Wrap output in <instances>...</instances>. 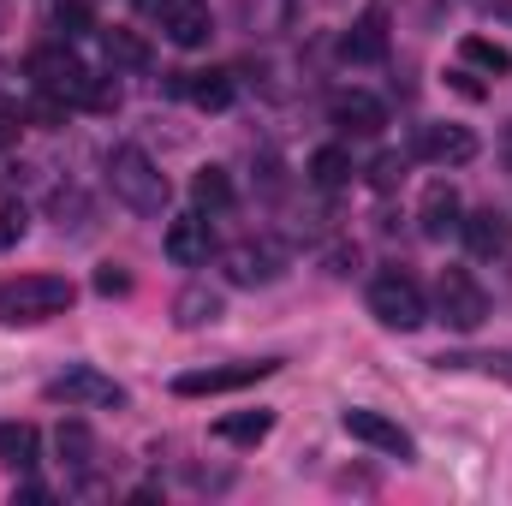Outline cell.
I'll return each instance as SVG.
<instances>
[{
    "label": "cell",
    "instance_id": "2e32d148",
    "mask_svg": "<svg viewBox=\"0 0 512 506\" xmlns=\"http://www.w3.org/2000/svg\"><path fill=\"white\" fill-rule=\"evenodd\" d=\"M340 54H346V60H358V66L382 60V54H387V18H382V12H364V18H358V24L346 30Z\"/></svg>",
    "mask_w": 512,
    "mask_h": 506
},
{
    "label": "cell",
    "instance_id": "9a60e30c",
    "mask_svg": "<svg viewBox=\"0 0 512 506\" xmlns=\"http://www.w3.org/2000/svg\"><path fill=\"white\" fill-rule=\"evenodd\" d=\"M459 233H465V245H471L477 256H501L507 239H512V227H507L501 209H471V215L459 221Z\"/></svg>",
    "mask_w": 512,
    "mask_h": 506
},
{
    "label": "cell",
    "instance_id": "5bb4252c",
    "mask_svg": "<svg viewBox=\"0 0 512 506\" xmlns=\"http://www.w3.org/2000/svg\"><path fill=\"white\" fill-rule=\"evenodd\" d=\"M334 126L358 131V137H376L387 126V108L376 96H364V90H346V96H334Z\"/></svg>",
    "mask_w": 512,
    "mask_h": 506
},
{
    "label": "cell",
    "instance_id": "484cf974",
    "mask_svg": "<svg viewBox=\"0 0 512 506\" xmlns=\"http://www.w3.org/2000/svg\"><path fill=\"white\" fill-rule=\"evenodd\" d=\"M441 370H489V376L512 381V352H459V358H435Z\"/></svg>",
    "mask_w": 512,
    "mask_h": 506
},
{
    "label": "cell",
    "instance_id": "d4e9b609",
    "mask_svg": "<svg viewBox=\"0 0 512 506\" xmlns=\"http://www.w3.org/2000/svg\"><path fill=\"white\" fill-rule=\"evenodd\" d=\"M102 48H108V60H114V66H126V72L149 66V42H143L137 30H102Z\"/></svg>",
    "mask_w": 512,
    "mask_h": 506
},
{
    "label": "cell",
    "instance_id": "8992f818",
    "mask_svg": "<svg viewBox=\"0 0 512 506\" xmlns=\"http://www.w3.org/2000/svg\"><path fill=\"white\" fill-rule=\"evenodd\" d=\"M42 393L54 405H72V411H120L126 405V387L114 376H102V370H90V364H72L66 376H54Z\"/></svg>",
    "mask_w": 512,
    "mask_h": 506
},
{
    "label": "cell",
    "instance_id": "4316f807",
    "mask_svg": "<svg viewBox=\"0 0 512 506\" xmlns=\"http://www.w3.org/2000/svg\"><path fill=\"white\" fill-rule=\"evenodd\" d=\"M54 30H60V36L72 42V36L96 30V18H90V6H84V0H60V6H54Z\"/></svg>",
    "mask_w": 512,
    "mask_h": 506
},
{
    "label": "cell",
    "instance_id": "e0dca14e",
    "mask_svg": "<svg viewBox=\"0 0 512 506\" xmlns=\"http://www.w3.org/2000/svg\"><path fill=\"white\" fill-rule=\"evenodd\" d=\"M36 459H42V429L36 423H0V465L30 471Z\"/></svg>",
    "mask_w": 512,
    "mask_h": 506
},
{
    "label": "cell",
    "instance_id": "1f68e13d",
    "mask_svg": "<svg viewBox=\"0 0 512 506\" xmlns=\"http://www.w3.org/2000/svg\"><path fill=\"white\" fill-rule=\"evenodd\" d=\"M96 292H102V298L131 292V274H126V268H114V262H108V268H96Z\"/></svg>",
    "mask_w": 512,
    "mask_h": 506
},
{
    "label": "cell",
    "instance_id": "4fadbf2b",
    "mask_svg": "<svg viewBox=\"0 0 512 506\" xmlns=\"http://www.w3.org/2000/svg\"><path fill=\"white\" fill-rule=\"evenodd\" d=\"M417 221H423V239H447V233H459V221H465V203H459V191H453L447 179H435V185L423 191V209H417Z\"/></svg>",
    "mask_w": 512,
    "mask_h": 506
},
{
    "label": "cell",
    "instance_id": "f1b7e54d",
    "mask_svg": "<svg viewBox=\"0 0 512 506\" xmlns=\"http://www.w3.org/2000/svg\"><path fill=\"white\" fill-rule=\"evenodd\" d=\"M405 179V155H376V167H370V185L376 191H393Z\"/></svg>",
    "mask_w": 512,
    "mask_h": 506
},
{
    "label": "cell",
    "instance_id": "4dcf8cb0",
    "mask_svg": "<svg viewBox=\"0 0 512 506\" xmlns=\"http://www.w3.org/2000/svg\"><path fill=\"white\" fill-rule=\"evenodd\" d=\"M18 131H24V108H18L12 96H0V149L18 143Z\"/></svg>",
    "mask_w": 512,
    "mask_h": 506
},
{
    "label": "cell",
    "instance_id": "52a82bcc",
    "mask_svg": "<svg viewBox=\"0 0 512 506\" xmlns=\"http://www.w3.org/2000/svg\"><path fill=\"white\" fill-rule=\"evenodd\" d=\"M280 370V358H256V364H221V370H185V376H173V393L179 399H209V393H239V387H251V381L274 376Z\"/></svg>",
    "mask_w": 512,
    "mask_h": 506
},
{
    "label": "cell",
    "instance_id": "ffe728a7",
    "mask_svg": "<svg viewBox=\"0 0 512 506\" xmlns=\"http://www.w3.org/2000/svg\"><path fill=\"white\" fill-rule=\"evenodd\" d=\"M215 316H221V292H215V286H185V292L173 298V322H179L185 334H191V328H209Z\"/></svg>",
    "mask_w": 512,
    "mask_h": 506
},
{
    "label": "cell",
    "instance_id": "603a6c76",
    "mask_svg": "<svg viewBox=\"0 0 512 506\" xmlns=\"http://www.w3.org/2000/svg\"><path fill=\"white\" fill-rule=\"evenodd\" d=\"M54 447H60V459H66L72 471H84V465L96 459V435H90V423H78V417H66V423L54 429Z\"/></svg>",
    "mask_w": 512,
    "mask_h": 506
},
{
    "label": "cell",
    "instance_id": "44dd1931",
    "mask_svg": "<svg viewBox=\"0 0 512 506\" xmlns=\"http://www.w3.org/2000/svg\"><path fill=\"white\" fill-rule=\"evenodd\" d=\"M352 173H358V167H352V155H346L340 143H328V149H316V155H310V179H316L322 191H340V185H352Z\"/></svg>",
    "mask_w": 512,
    "mask_h": 506
},
{
    "label": "cell",
    "instance_id": "ac0fdd59",
    "mask_svg": "<svg viewBox=\"0 0 512 506\" xmlns=\"http://www.w3.org/2000/svg\"><path fill=\"white\" fill-rule=\"evenodd\" d=\"M268 429H274V411H233V417H215V441H227V447H256V441H268Z\"/></svg>",
    "mask_w": 512,
    "mask_h": 506
},
{
    "label": "cell",
    "instance_id": "3957f363",
    "mask_svg": "<svg viewBox=\"0 0 512 506\" xmlns=\"http://www.w3.org/2000/svg\"><path fill=\"white\" fill-rule=\"evenodd\" d=\"M370 316L393 328V334H417L423 322H429V298H423V286L411 280V274H399V268H382L376 280H370Z\"/></svg>",
    "mask_w": 512,
    "mask_h": 506
},
{
    "label": "cell",
    "instance_id": "8fae6325",
    "mask_svg": "<svg viewBox=\"0 0 512 506\" xmlns=\"http://www.w3.org/2000/svg\"><path fill=\"white\" fill-rule=\"evenodd\" d=\"M417 155L423 161H435V167H465V161H477V131L471 126H423L417 131Z\"/></svg>",
    "mask_w": 512,
    "mask_h": 506
},
{
    "label": "cell",
    "instance_id": "7402d4cb",
    "mask_svg": "<svg viewBox=\"0 0 512 506\" xmlns=\"http://www.w3.org/2000/svg\"><path fill=\"white\" fill-rule=\"evenodd\" d=\"M191 203H197L203 215H209V209H227V203H233V173H227V167H197Z\"/></svg>",
    "mask_w": 512,
    "mask_h": 506
},
{
    "label": "cell",
    "instance_id": "6da1fadb",
    "mask_svg": "<svg viewBox=\"0 0 512 506\" xmlns=\"http://www.w3.org/2000/svg\"><path fill=\"white\" fill-rule=\"evenodd\" d=\"M72 298H78V286L66 274H18V280H0V322L6 328L48 322V316H66Z\"/></svg>",
    "mask_w": 512,
    "mask_h": 506
},
{
    "label": "cell",
    "instance_id": "ba28073f",
    "mask_svg": "<svg viewBox=\"0 0 512 506\" xmlns=\"http://www.w3.org/2000/svg\"><path fill=\"white\" fill-rule=\"evenodd\" d=\"M143 12L161 18V30H167L173 48H203L215 36V12L203 0H143Z\"/></svg>",
    "mask_w": 512,
    "mask_h": 506
},
{
    "label": "cell",
    "instance_id": "f546056e",
    "mask_svg": "<svg viewBox=\"0 0 512 506\" xmlns=\"http://www.w3.org/2000/svg\"><path fill=\"white\" fill-rule=\"evenodd\" d=\"M84 108L114 114V108H120V84H114V78H96V84H90V96H84Z\"/></svg>",
    "mask_w": 512,
    "mask_h": 506
},
{
    "label": "cell",
    "instance_id": "5b68a950",
    "mask_svg": "<svg viewBox=\"0 0 512 506\" xmlns=\"http://www.w3.org/2000/svg\"><path fill=\"white\" fill-rule=\"evenodd\" d=\"M435 316H441L453 334H477L483 316H489V292H483L465 268H441V280H435Z\"/></svg>",
    "mask_w": 512,
    "mask_h": 506
},
{
    "label": "cell",
    "instance_id": "277c9868",
    "mask_svg": "<svg viewBox=\"0 0 512 506\" xmlns=\"http://www.w3.org/2000/svg\"><path fill=\"white\" fill-rule=\"evenodd\" d=\"M30 78H36L42 96H54V102H66V108H84V96H90V84H96V72H90L72 48H60V42L30 54Z\"/></svg>",
    "mask_w": 512,
    "mask_h": 506
},
{
    "label": "cell",
    "instance_id": "83f0119b",
    "mask_svg": "<svg viewBox=\"0 0 512 506\" xmlns=\"http://www.w3.org/2000/svg\"><path fill=\"white\" fill-rule=\"evenodd\" d=\"M24 233H30V209L6 197V203H0V251H12V245H18Z\"/></svg>",
    "mask_w": 512,
    "mask_h": 506
},
{
    "label": "cell",
    "instance_id": "7a4b0ae2",
    "mask_svg": "<svg viewBox=\"0 0 512 506\" xmlns=\"http://www.w3.org/2000/svg\"><path fill=\"white\" fill-rule=\"evenodd\" d=\"M108 185H114V197L137 209V215H161L167 203H173V185H167V173L143 155V149H114L108 155Z\"/></svg>",
    "mask_w": 512,
    "mask_h": 506
},
{
    "label": "cell",
    "instance_id": "d6986e66",
    "mask_svg": "<svg viewBox=\"0 0 512 506\" xmlns=\"http://www.w3.org/2000/svg\"><path fill=\"white\" fill-rule=\"evenodd\" d=\"M185 96L203 108V114H221V108H233V72H185Z\"/></svg>",
    "mask_w": 512,
    "mask_h": 506
},
{
    "label": "cell",
    "instance_id": "7c38bea8",
    "mask_svg": "<svg viewBox=\"0 0 512 506\" xmlns=\"http://www.w3.org/2000/svg\"><path fill=\"white\" fill-rule=\"evenodd\" d=\"M280 268H286V251L268 245V239L227 251V280H233V286H268V280H280Z\"/></svg>",
    "mask_w": 512,
    "mask_h": 506
},
{
    "label": "cell",
    "instance_id": "9c48e42d",
    "mask_svg": "<svg viewBox=\"0 0 512 506\" xmlns=\"http://www.w3.org/2000/svg\"><path fill=\"white\" fill-rule=\"evenodd\" d=\"M340 423H346V435H352V441L376 447V453H387V459H399V465H405V459L417 453V447H411V435H405V429H399L393 417H382V411H370V405H352V411H346Z\"/></svg>",
    "mask_w": 512,
    "mask_h": 506
},
{
    "label": "cell",
    "instance_id": "cb8c5ba5",
    "mask_svg": "<svg viewBox=\"0 0 512 506\" xmlns=\"http://www.w3.org/2000/svg\"><path fill=\"white\" fill-rule=\"evenodd\" d=\"M459 60L477 66V72H489V78H507L512 72V54L501 42H489V36H465V42H459Z\"/></svg>",
    "mask_w": 512,
    "mask_h": 506
},
{
    "label": "cell",
    "instance_id": "30bf717a",
    "mask_svg": "<svg viewBox=\"0 0 512 506\" xmlns=\"http://www.w3.org/2000/svg\"><path fill=\"white\" fill-rule=\"evenodd\" d=\"M161 251L173 256L179 268H197V262H209V251H215V227H209V215L197 209V215H179V221H167V233H161Z\"/></svg>",
    "mask_w": 512,
    "mask_h": 506
}]
</instances>
